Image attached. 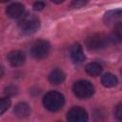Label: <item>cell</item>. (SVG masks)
<instances>
[{
	"label": "cell",
	"mask_w": 122,
	"mask_h": 122,
	"mask_svg": "<svg viewBox=\"0 0 122 122\" xmlns=\"http://www.w3.org/2000/svg\"><path fill=\"white\" fill-rule=\"evenodd\" d=\"M65 103V98L62 93L56 91H51L47 92L43 98V105L51 112H57L62 109Z\"/></svg>",
	"instance_id": "1"
},
{
	"label": "cell",
	"mask_w": 122,
	"mask_h": 122,
	"mask_svg": "<svg viewBox=\"0 0 122 122\" xmlns=\"http://www.w3.org/2000/svg\"><path fill=\"white\" fill-rule=\"evenodd\" d=\"M19 28L25 34H30L35 32L40 27V21L38 17L33 14H24L20 17L18 22Z\"/></svg>",
	"instance_id": "2"
},
{
	"label": "cell",
	"mask_w": 122,
	"mask_h": 122,
	"mask_svg": "<svg viewBox=\"0 0 122 122\" xmlns=\"http://www.w3.org/2000/svg\"><path fill=\"white\" fill-rule=\"evenodd\" d=\"M72 91L78 98L86 99L94 93V87L91 82L87 80H79L74 83Z\"/></svg>",
	"instance_id": "3"
},
{
	"label": "cell",
	"mask_w": 122,
	"mask_h": 122,
	"mask_svg": "<svg viewBox=\"0 0 122 122\" xmlns=\"http://www.w3.org/2000/svg\"><path fill=\"white\" fill-rule=\"evenodd\" d=\"M51 51V45L46 40H37L34 42L30 48V54L35 59H44L46 58Z\"/></svg>",
	"instance_id": "4"
},
{
	"label": "cell",
	"mask_w": 122,
	"mask_h": 122,
	"mask_svg": "<svg viewBox=\"0 0 122 122\" xmlns=\"http://www.w3.org/2000/svg\"><path fill=\"white\" fill-rule=\"evenodd\" d=\"M110 42L109 37L103 35V34H92L91 36H89L86 39V46L88 49L90 50H101L103 48H105L108 43Z\"/></svg>",
	"instance_id": "5"
},
{
	"label": "cell",
	"mask_w": 122,
	"mask_h": 122,
	"mask_svg": "<svg viewBox=\"0 0 122 122\" xmlns=\"http://www.w3.org/2000/svg\"><path fill=\"white\" fill-rule=\"evenodd\" d=\"M67 119L70 122H85L88 120V113L80 107H73L68 112Z\"/></svg>",
	"instance_id": "6"
},
{
	"label": "cell",
	"mask_w": 122,
	"mask_h": 122,
	"mask_svg": "<svg viewBox=\"0 0 122 122\" xmlns=\"http://www.w3.org/2000/svg\"><path fill=\"white\" fill-rule=\"evenodd\" d=\"M24 11L25 8L20 3H12L10 6H8L6 10L7 15L10 18H20L21 16L24 15Z\"/></svg>",
	"instance_id": "7"
},
{
	"label": "cell",
	"mask_w": 122,
	"mask_h": 122,
	"mask_svg": "<svg viewBox=\"0 0 122 122\" xmlns=\"http://www.w3.org/2000/svg\"><path fill=\"white\" fill-rule=\"evenodd\" d=\"M8 61L12 67H19L25 62V54L20 51H12L8 54Z\"/></svg>",
	"instance_id": "8"
},
{
	"label": "cell",
	"mask_w": 122,
	"mask_h": 122,
	"mask_svg": "<svg viewBox=\"0 0 122 122\" xmlns=\"http://www.w3.org/2000/svg\"><path fill=\"white\" fill-rule=\"evenodd\" d=\"M71 57L75 64H81L85 60V55L83 53L82 47L79 44H74L71 50Z\"/></svg>",
	"instance_id": "9"
},
{
	"label": "cell",
	"mask_w": 122,
	"mask_h": 122,
	"mask_svg": "<svg viewBox=\"0 0 122 122\" xmlns=\"http://www.w3.org/2000/svg\"><path fill=\"white\" fill-rule=\"evenodd\" d=\"M109 40L114 44L122 42V22H118L114 25L112 31L109 36Z\"/></svg>",
	"instance_id": "10"
},
{
	"label": "cell",
	"mask_w": 122,
	"mask_h": 122,
	"mask_svg": "<svg viewBox=\"0 0 122 122\" xmlns=\"http://www.w3.org/2000/svg\"><path fill=\"white\" fill-rule=\"evenodd\" d=\"M14 113L17 117H20V118L27 117L30 113V108L27 103H24V102L18 103L14 108Z\"/></svg>",
	"instance_id": "11"
},
{
	"label": "cell",
	"mask_w": 122,
	"mask_h": 122,
	"mask_svg": "<svg viewBox=\"0 0 122 122\" xmlns=\"http://www.w3.org/2000/svg\"><path fill=\"white\" fill-rule=\"evenodd\" d=\"M65 73L59 70V69H55L53 70L50 75H49V80L51 84L53 85H58V84H61L64 80H65Z\"/></svg>",
	"instance_id": "12"
},
{
	"label": "cell",
	"mask_w": 122,
	"mask_h": 122,
	"mask_svg": "<svg viewBox=\"0 0 122 122\" xmlns=\"http://www.w3.org/2000/svg\"><path fill=\"white\" fill-rule=\"evenodd\" d=\"M117 82H118L117 77L112 73H105L101 78L102 85L104 87H107V88L114 87L117 84Z\"/></svg>",
	"instance_id": "13"
},
{
	"label": "cell",
	"mask_w": 122,
	"mask_h": 122,
	"mask_svg": "<svg viewBox=\"0 0 122 122\" xmlns=\"http://www.w3.org/2000/svg\"><path fill=\"white\" fill-rule=\"evenodd\" d=\"M86 71L88 74L92 75V76H97L101 73L102 71V66L97 63V62H92V63H89L87 66H86Z\"/></svg>",
	"instance_id": "14"
},
{
	"label": "cell",
	"mask_w": 122,
	"mask_h": 122,
	"mask_svg": "<svg viewBox=\"0 0 122 122\" xmlns=\"http://www.w3.org/2000/svg\"><path fill=\"white\" fill-rule=\"evenodd\" d=\"M119 19H122V10H111L105 14L104 20L106 24L108 23H112L113 21H117Z\"/></svg>",
	"instance_id": "15"
},
{
	"label": "cell",
	"mask_w": 122,
	"mask_h": 122,
	"mask_svg": "<svg viewBox=\"0 0 122 122\" xmlns=\"http://www.w3.org/2000/svg\"><path fill=\"white\" fill-rule=\"evenodd\" d=\"M10 99L9 97H3L1 98V101H0V112L1 114H3L10 107Z\"/></svg>",
	"instance_id": "16"
},
{
	"label": "cell",
	"mask_w": 122,
	"mask_h": 122,
	"mask_svg": "<svg viewBox=\"0 0 122 122\" xmlns=\"http://www.w3.org/2000/svg\"><path fill=\"white\" fill-rule=\"evenodd\" d=\"M89 0H72L71 2V7L74 9H79L82 8L83 6H85L88 3Z\"/></svg>",
	"instance_id": "17"
},
{
	"label": "cell",
	"mask_w": 122,
	"mask_h": 122,
	"mask_svg": "<svg viewBox=\"0 0 122 122\" xmlns=\"http://www.w3.org/2000/svg\"><path fill=\"white\" fill-rule=\"evenodd\" d=\"M114 115H115V117H116L118 120L122 121V103L119 104V105H117V106L115 107Z\"/></svg>",
	"instance_id": "18"
},
{
	"label": "cell",
	"mask_w": 122,
	"mask_h": 122,
	"mask_svg": "<svg viewBox=\"0 0 122 122\" xmlns=\"http://www.w3.org/2000/svg\"><path fill=\"white\" fill-rule=\"evenodd\" d=\"M6 93L8 95H14V94L17 93V89L13 86H10L6 89Z\"/></svg>",
	"instance_id": "19"
},
{
	"label": "cell",
	"mask_w": 122,
	"mask_h": 122,
	"mask_svg": "<svg viewBox=\"0 0 122 122\" xmlns=\"http://www.w3.org/2000/svg\"><path fill=\"white\" fill-rule=\"evenodd\" d=\"M45 8V4L42 2V1H37L33 4V9L35 10H41Z\"/></svg>",
	"instance_id": "20"
},
{
	"label": "cell",
	"mask_w": 122,
	"mask_h": 122,
	"mask_svg": "<svg viewBox=\"0 0 122 122\" xmlns=\"http://www.w3.org/2000/svg\"><path fill=\"white\" fill-rule=\"evenodd\" d=\"M51 1H52L53 3H56V4H60L62 2H64L65 0H51Z\"/></svg>",
	"instance_id": "21"
},
{
	"label": "cell",
	"mask_w": 122,
	"mask_h": 122,
	"mask_svg": "<svg viewBox=\"0 0 122 122\" xmlns=\"http://www.w3.org/2000/svg\"><path fill=\"white\" fill-rule=\"evenodd\" d=\"M2 2H7V1H9V0H1Z\"/></svg>",
	"instance_id": "22"
}]
</instances>
